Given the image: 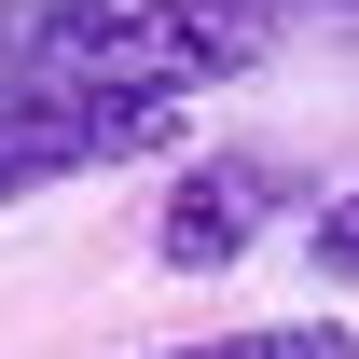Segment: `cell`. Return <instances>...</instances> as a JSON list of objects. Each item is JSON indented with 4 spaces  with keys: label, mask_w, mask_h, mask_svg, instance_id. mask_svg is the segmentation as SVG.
<instances>
[{
    "label": "cell",
    "mask_w": 359,
    "mask_h": 359,
    "mask_svg": "<svg viewBox=\"0 0 359 359\" xmlns=\"http://www.w3.org/2000/svg\"><path fill=\"white\" fill-rule=\"evenodd\" d=\"M290 28V0H97V42L69 83L138 97V111H194V97L249 83Z\"/></svg>",
    "instance_id": "cell-1"
},
{
    "label": "cell",
    "mask_w": 359,
    "mask_h": 359,
    "mask_svg": "<svg viewBox=\"0 0 359 359\" xmlns=\"http://www.w3.org/2000/svg\"><path fill=\"white\" fill-rule=\"evenodd\" d=\"M304 276H318V290H359V180H346V194H318V222H304Z\"/></svg>",
    "instance_id": "cell-6"
},
{
    "label": "cell",
    "mask_w": 359,
    "mask_h": 359,
    "mask_svg": "<svg viewBox=\"0 0 359 359\" xmlns=\"http://www.w3.org/2000/svg\"><path fill=\"white\" fill-rule=\"evenodd\" d=\"M194 111H138V97H97V83H42V97H0V208H28L55 180H97V166H152L180 152Z\"/></svg>",
    "instance_id": "cell-2"
},
{
    "label": "cell",
    "mask_w": 359,
    "mask_h": 359,
    "mask_svg": "<svg viewBox=\"0 0 359 359\" xmlns=\"http://www.w3.org/2000/svg\"><path fill=\"white\" fill-rule=\"evenodd\" d=\"M290 208V166L276 152H208V166L166 180V208H152V263L166 276H222L263 249V222Z\"/></svg>",
    "instance_id": "cell-3"
},
{
    "label": "cell",
    "mask_w": 359,
    "mask_h": 359,
    "mask_svg": "<svg viewBox=\"0 0 359 359\" xmlns=\"http://www.w3.org/2000/svg\"><path fill=\"white\" fill-rule=\"evenodd\" d=\"M97 42V0H0V97H42L69 83Z\"/></svg>",
    "instance_id": "cell-4"
},
{
    "label": "cell",
    "mask_w": 359,
    "mask_h": 359,
    "mask_svg": "<svg viewBox=\"0 0 359 359\" xmlns=\"http://www.w3.org/2000/svg\"><path fill=\"white\" fill-rule=\"evenodd\" d=\"M166 359H359L346 318H249V332H208V346H166Z\"/></svg>",
    "instance_id": "cell-5"
}]
</instances>
